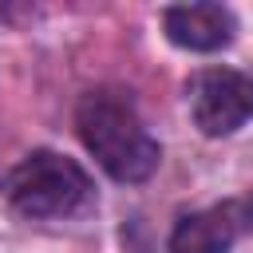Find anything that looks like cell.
Returning a JSON list of instances; mask_svg holds the SVG:
<instances>
[{
  "label": "cell",
  "mask_w": 253,
  "mask_h": 253,
  "mask_svg": "<svg viewBox=\"0 0 253 253\" xmlns=\"http://www.w3.org/2000/svg\"><path fill=\"white\" fill-rule=\"evenodd\" d=\"M190 115L202 134L221 138L253 119V75L233 67H206L186 83Z\"/></svg>",
  "instance_id": "3957f363"
},
{
  "label": "cell",
  "mask_w": 253,
  "mask_h": 253,
  "mask_svg": "<svg viewBox=\"0 0 253 253\" xmlns=\"http://www.w3.org/2000/svg\"><path fill=\"white\" fill-rule=\"evenodd\" d=\"M162 24H166V36L190 51H217L233 43V32H237L233 12L221 4H178V8H166Z\"/></svg>",
  "instance_id": "5b68a950"
},
{
  "label": "cell",
  "mask_w": 253,
  "mask_h": 253,
  "mask_svg": "<svg viewBox=\"0 0 253 253\" xmlns=\"http://www.w3.org/2000/svg\"><path fill=\"white\" fill-rule=\"evenodd\" d=\"M75 126H79L83 146L95 154V162L115 182H146L162 162L158 142L150 138V130L142 126L134 107L126 99H119L115 91L83 95L79 111H75Z\"/></svg>",
  "instance_id": "6da1fadb"
},
{
  "label": "cell",
  "mask_w": 253,
  "mask_h": 253,
  "mask_svg": "<svg viewBox=\"0 0 253 253\" xmlns=\"http://www.w3.org/2000/svg\"><path fill=\"white\" fill-rule=\"evenodd\" d=\"M249 221V206L225 202L182 217L170 233V253H225Z\"/></svg>",
  "instance_id": "277c9868"
},
{
  "label": "cell",
  "mask_w": 253,
  "mask_h": 253,
  "mask_svg": "<svg viewBox=\"0 0 253 253\" xmlns=\"http://www.w3.org/2000/svg\"><path fill=\"white\" fill-rule=\"evenodd\" d=\"M4 198L24 217H71L91 206L95 186L87 170L55 150H36L4 178Z\"/></svg>",
  "instance_id": "7a4b0ae2"
}]
</instances>
